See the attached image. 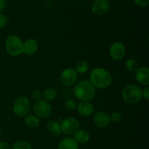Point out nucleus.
<instances>
[{"mask_svg": "<svg viewBox=\"0 0 149 149\" xmlns=\"http://www.w3.org/2000/svg\"><path fill=\"white\" fill-rule=\"evenodd\" d=\"M31 101L27 96H21L15 100L13 105V111L15 115L20 118L25 117L31 110Z\"/></svg>", "mask_w": 149, "mask_h": 149, "instance_id": "39448f33", "label": "nucleus"}, {"mask_svg": "<svg viewBox=\"0 0 149 149\" xmlns=\"http://www.w3.org/2000/svg\"><path fill=\"white\" fill-rule=\"evenodd\" d=\"M1 125H0V134H1Z\"/></svg>", "mask_w": 149, "mask_h": 149, "instance_id": "2f4dec72", "label": "nucleus"}, {"mask_svg": "<svg viewBox=\"0 0 149 149\" xmlns=\"http://www.w3.org/2000/svg\"><path fill=\"white\" fill-rule=\"evenodd\" d=\"M135 79L143 86H149V69L147 67H138L135 72Z\"/></svg>", "mask_w": 149, "mask_h": 149, "instance_id": "ddd939ff", "label": "nucleus"}, {"mask_svg": "<svg viewBox=\"0 0 149 149\" xmlns=\"http://www.w3.org/2000/svg\"><path fill=\"white\" fill-rule=\"evenodd\" d=\"M142 96L144 99L146 100L149 99V87L148 86H145L143 89H142Z\"/></svg>", "mask_w": 149, "mask_h": 149, "instance_id": "cd10ccee", "label": "nucleus"}, {"mask_svg": "<svg viewBox=\"0 0 149 149\" xmlns=\"http://www.w3.org/2000/svg\"><path fill=\"white\" fill-rule=\"evenodd\" d=\"M42 91H41L39 89H35L31 92V98L33 100L38 101L42 99Z\"/></svg>", "mask_w": 149, "mask_h": 149, "instance_id": "393cba45", "label": "nucleus"}, {"mask_svg": "<svg viewBox=\"0 0 149 149\" xmlns=\"http://www.w3.org/2000/svg\"><path fill=\"white\" fill-rule=\"evenodd\" d=\"M109 52L112 59L120 61L126 55V47L122 42H115L110 46Z\"/></svg>", "mask_w": 149, "mask_h": 149, "instance_id": "1a4fd4ad", "label": "nucleus"}, {"mask_svg": "<svg viewBox=\"0 0 149 149\" xmlns=\"http://www.w3.org/2000/svg\"><path fill=\"white\" fill-rule=\"evenodd\" d=\"M12 149H33L31 144L26 140H17L13 143Z\"/></svg>", "mask_w": 149, "mask_h": 149, "instance_id": "4be33fe9", "label": "nucleus"}, {"mask_svg": "<svg viewBox=\"0 0 149 149\" xmlns=\"http://www.w3.org/2000/svg\"><path fill=\"white\" fill-rule=\"evenodd\" d=\"M78 113L83 117H90L94 114L95 108L93 104L88 101H80L77 103V109Z\"/></svg>", "mask_w": 149, "mask_h": 149, "instance_id": "f8f14e48", "label": "nucleus"}, {"mask_svg": "<svg viewBox=\"0 0 149 149\" xmlns=\"http://www.w3.org/2000/svg\"><path fill=\"white\" fill-rule=\"evenodd\" d=\"M79 121L74 117H68L61 122V129L63 133L66 135H74L79 129Z\"/></svg>", "mask_w": 149, "mask_h": 149, "instance_id": "0eeeda50", "label": "nucleus"}, {"mask_svg": "<svg viewBox=\"0 0 149 149\" xmlns=\"http://www.w3.org/2000/svg\"><path fill=\"white\" fill-rule=\"evenodd\" d=\"M78 78V74L72 67L65 68L61 72L60 75V80L63 86L66 87L74 86Z\"/></svg>", "mask_w": 149, "mask_h": 149, "instance_id": "6e6552de", "label": "nucleus"}, {"mask_svg": "<svg viewBox=\"0 0 149 149\" xmlns=\"http://www.w3.org/2000/svg\"><path fill=\"white\" fill-rule=\"evenodd\" d=\"M8 21V18L3 13H0V30L4 29Z\"/></svg>", "mask_w": 149, "mask_h": 149, "instance_id": "a878e982", "label": "nucleus"}, {"mask_svg": "<svg viewBox=\"0 0 149 149\" xmlns=\"http://www.w3.org/2000/svg\"><path fill=\"white\" fill-rule=\"evenodd\" d=\"M0 149H12V147L7 142L0 141Z\"/></svg>", "mask_w": 149, "mask_h": 149, "instance_id": "c85d7f7f", "label": "nucleus"}, {"mask_svg": "<svg viewBox=\"0 0 149 149\" xmlns=\"http://www.w3.org/2000/svg\"><path fill=\"white\" fill-rule=\"evenodd\" d=\"M138 67H139L138 61L135 58H129V59L127 60L126 63H125V68L127 71L130 72H135L138 70Z\"/></svg>", "mask_w": 149, "mask_h": 149, "instance_id": "412c9836", "label": "nucleus"}, {"mask_svg": "<svg viewBox=\"0 0 149 149\" xmlns=\"http://www.w3.org/2000/svg\"><path fill=\"white\" fill-rule=\"evenodd\" d=\"M135 4L140 7H146L149 4V0H133Z\"/></svg>", "mask_w": 149, "mask_h": 149, "instance_id": "bb28decb", "label": "nucleus"}, {"mask_svg": "<svg viewBox=\"0 0 149 149\" xmlns=\"http://www.w3.org/2000/svg\"><path fill=\"white\" fill-rule=\"evenodd\" d=\"M6 1L5 0H0V13H2L6 7Z\"/></svg>", "mask_w": 149, "mask_h": 149, "instance_id": "c756f323", "label": "nucleus"}, {"mask_svg": "<svg viewBox=\"0 0 149 149\" xmlns=\"http://www.w3.org/2000/svg\"><path fill=\"white\" fill-rule=\"evenodd\" d=\"M122 96L124 101L130 105H135L142 99V89L135 84H128L123 88Z\"/></svg>", "mask_w": 149, "mask_h": 149, "instance_id": "7ed1b4c3", "label": "nucleus"}, {"mask_svg": "<svg viewBox=\"0 0 149 149\" xmlns=\"http://www.w3.org/2000/svg\"><path fill=\"white\" fill-rule=\"evenodd\" d=\"M90 81L97 89L109 88L113 82V76L109 71L102 67L93 69L90 74Z\"/></svg>", "mask_w": 149, "mask_h": 149, "instance_id": "f257e3e1", "label": "nucleus"}, {"mask_svg": "<svg viewBox=\"0 0 149 149\" xmlns=\"http://www.w3.org/2000/svg\"><path fill=\"white\" fill-rule=\"evenodd\" d=\"M33 112L39 118H47L51 115L52 112V107L49 102L45 99H39L36 101L33 107Z\"/></svg>", "mask_w": 149, "mask_h": 149, "instance_id": "423d86ee", "label": "nucleus"}, {"mask_svg": "<svg viewBox=\"0 0 149 149\" xmlns=\"http://www.w3.org/2000/svg\"><path fill=\"white\" fill-rule=\"evenodd\" d=\"M110 9V2L108 0H94L91 4V11L96 15L106 14Z\"/></svg>", "mask_w": 149, "mask_h": 149, "instance_id": "9d476101", "label": "nucleus"}, {"mask_svg": "<svg viewBox=\"0 0 149 149\" xmlns=\"http://www.w3.org/2000/svg\"><path fill=\"white\" fill-rule=\"evenodd\" d=\"M108 1H113V0H108Z\"/></svg>", "mask_w": 149, "mask_h": 149, "instance_id": "473e14b6", "label": "nucleus"}, {"mask_svg": "<svg viewBox=\"0 0 149 149\" xmlns=\"http://www.w3.org/2000/svg\"><path fill=\"white\" fill-rule=\"evenodd\" d=\"M24 118V123L29 128H36L40 124V118L34 114H28Z\"/></svg>", "mask_w": 149, "mask_h": 149, "instance_id": "a211bd4d", "label": "nucleus"}, {"mask_svg": "<svg viewBox=\"0 0 149 149\" xmlns=\"http://www.w3.org/2000/svg\"><path fill=\"white\" fill-rule=\"evenodd\" d=\"M74 93L80 101L90 102L95 96L96 89L90 80H81L74 86Z\"/></svg>", "mask_w": 149, "mask_h": 149, "instance_id": "f03ea898", "label": "nucleus"}, {"mask_svg": "<svg viewBox=\"0 0 149 149\" xmlns=\"http://www.w3.org/2000/svg\"><path fill=\"white\" fill-rule=\"evenodd\" d=\"M93 121L95 127L100 129L106 128L111 123L109 113L102 110L97 111V112L94 113Z\"/></svg>", "mask_w": 149, "mask_h": 149, "instance_id": "9b49d317", "label": "nucleus"}, {"mask_svg": "<svg viewBox=\"0 0 149 149\" xmlns=\"http://www.w3.org/2000/svg\"><path fill=\"white\" fill-rule=\"evenodd\" d=\"M38 48H39V43L36 39H33V38L26 39L23 42V53H25L26 55L31 56L36 53V51H38Z\"/></svg>", "mask_w": 149, "mask_h": 149, "instance_id": "4468645a", "label": "nucleus"}, {"mask_svg": "<svg viewBox=\"0 0 149 149\" xmlns=\"http://www.w3.org/2000/svg\"><path fill=\"white\" fill-rule=\"evenodd\" d=\"M42 97L47 102L54 101L57 97L56 90L52 87L47 88L44 90V91H42Z\"/></svg>", "mask_w": 149, "mask_h": 149, "instance_id": "6ab92c4d", "label": "nucleus"}, {"mask_svg": "<svg viewBox=\"0 0 149 149\" xmlns=\"http://www.w3.org/2000/svg\"><path fill=\"white\" fill-rule=\"evenodd\" d=\"M58 149H79V144L72 137H67L61 140Z\"/></svg>", "mask_w": 149, "mask_h": 149, "instance_id": "2eb2a0df", "label": "nucleus"}, {"mask_svg": "<svg viewBox=\"0 0 149 149\" xmlns=\"http://www.w3.org/2000/svg\"><path fill=\"white\" fill-rule=\"evenodd\" d=\"M43 1H53V0H43Z\"/></svg>", "mask_w": 149, "mask_h": 149, "instance_id": "7c9ffc66", "label": "nucleus"}, {"mask_svg": "<svg viewBox=\"0 0 149 149\" xmlns=\"http://www.w3.org/2000/svg\"><path fill=\"white\" fill-rule=\"evenodd\" d=\"M109 117H110V121L113 124H119L122 121V118H123L122 114L117 111L112 112L111 115H109Z\"/></svg>", "mask_w": 149, "mask_h": 149, "instance_id": "5701e85b", "label": "nucleus"}, {"mask_svg": "<svg viewBox=\"0 0 149 149\" xmlns=\"http://www.w3.org/2000/svg\"><path fill=\"white\" fill-rule=\"evenodd\" d=\"M5 50L7 53L12 56H17L23 53V42L19 37L11 34L5 40Z\"/></svg>", "mask_w": 149, "mask_h": 149, "instance_id": "20e7f679", "label": "nucleus"}, {"mask_svg": "<svg viewBox=\"0 0 149 149\" xmlns=\"http://www.w3.org/2000/svg\"><path fill=\"white\" fill-rule=\"evenodd\" d=\"M74 138L78 144H85L90 140V134L87 130L79 129L74 134Z\"/></svg>", "mask_w": 149, "mask_h": 149, "instance_id": "dca6fc26", "label": "nucleus"}, {"mask_svg": "<svg viewBox=\"0 0 149 149\" xmlns=\"http://www.w3.org/2000/svg\"><path fill=\"white\" fill-rule=\"evenodd\" d=\"M46 129L52 135L55 136V137L61 135V134L62 133L61 124L58 121H55V120L48 121L46 125Z\"/></svg>", "mask_w": 149, "mask_h": 149, "instance_id": "f3484780", "label": "nucleus"}, {"mask_svg": "<svg viewBox=\"0 0 149 149\" xmlns=\"http://www.w3.org/2000/svg\"><path fill=\"white\" fill-rule=\"evenodd\" d=\"M90 69V65L88 62L85 60H80L76 64L74 70L77 72V74H84L87 72Z\"/></svg>", "mask_w": 149, "mask_h": 149, "instance_id": "aec40b11", "label": "nucleus"}, {"mask_svg": "<svg viewBox=\"0 0 149 149\" xmlns=\"http://www.w3.org/2000/svg\"><path fill=\"white\" fill-rule=\"evenodd\" d=\"M77 103L76 102L75 100L72 99H68L65 100V103H64V106L67 110L69 111H74L76 110L77 109Z\"/></svg>", "mask_w": 149, "mask_h": 149, "instance_id": "b1692460", "label": "nucleus"}]
</instances>
